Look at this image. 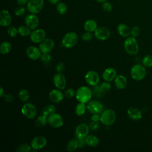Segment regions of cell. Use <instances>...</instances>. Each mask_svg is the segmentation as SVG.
Returning <instances> with one entry per match:
<instances>
[{
	"mask_svg": "<svg viewBox=\"0 0 152 152\" xmlns=\"http://www.w3.org/2000/svg\"><path fill=\"white\" fill-rule=\"evenodd\" d=\"M48 1L52 4H56L59 2V0H48Z\"/></svg>",
	"mask_w": 152,
	"mask_h": 152,
	"instance_id": "cell-53",
	"label": "cell"
},
{
	"mask_svg": "<svg viewBox=\"0 0 152 152\" xmlns=\"http://www.w3.org/2000/svg\"><path fill=\"white\" fill-rule=\"evenodd\" d=\"M87 109V105H86V103L79 102L75 106V113L77 115L79 116H83Z\"/></svg>",
	"mask_w": 152,
	"mask_h": 152,
	"instance_id": "cell-29",
	"label": "cell"
},
{
	"mask_svg": "<svg viewBox=\"0 0 152 152\" xmlns=\"http://www.w3.org/2000/svg\"><path fill=\"white\" fill-rule=\"evenodd\" d=\"M91 120L93 122H99L100 121V114L94 113L91 116Z\"/></svg>",
	"mask_w": 152,
	"mask_h": 152,
	"instance_id": "cell-48",
	"label": "cell"
},
{
	"mask_svg": "<svg viewBox=\"0 0 152 152\" xmlns=\"http://www.w3.org/2000/svg\"><path fill=\"white\" fill-rule=\"evenodd\" d=\"M127 114L129 118L133 121H139L142 116L141 111L135 107H129L127 110Z\"/></svg>",
	"mask_w": 152,
	"mask_h": 152,
	"instance_id": "cell-21",
	"label": "cell"
},
{
	"mask_svg": "<svg viewBox=\"0 0 152 152\" xmlns=\"http://www.w3.org/2000/svg\"><path fill=\"white\" fill-rule=\"evenodd\" d=\"M7 33L11 37H15L17 34L18 33V28H17L14 26H9L8 29H7Z\"/></svg>",
	"mask_w": 152,
	"mask_h": 152,
	"instance_id": "cell-38",
	"label": "cell"
},
{
	"mask_svg": "<svg viewBox=\"0 0 152 152\" xmlns=\"http://www.w3.org/2000/svg\"><path fill=\"white\" fill-rule=\"evenodd\" d=\"M48 124L53 128H59L64 124V120L62 117L56 112L52 113L48 117Z\"/></svg>",
	"mask_w": 152,
	"mask_h": 152,
	"instance_id": "cell-10",
	"label": "cell"
},
{
	"mask_svg": "<svg viewBox=\"0 0 152 152\" xmlns=\"http://www.w3.org/2000/svg\"><path fill=\"white\" fill-rule=\"evenodd\" d=\"M31 145L27 143H23L20 144L16 148L17 152H30L31 151Z\"/></svg>",
	"mask_w": 152,
	"mask_h": 152,
	"instance_id": "cell-35",
	"label": "cell"
},
{
	"mask_svg": "<svg viewBox=\"0 0 152 152\" xmlns=\"http://www.w3.org/2000/svg\"><path fill=\"white\" fill-rule=\"evenodd\" d=\"M2 97L7 102H11L13 100V96L10 94H5Z\"/></svg>",
	"mask_w": 152,
	"mask_h": 152,
	"instance_id": "cell-49",
	"label": "cell"
},
{
	"mask_svg": "<svg viewBox=\"0 0 152 152\" xmlns=\"http://www.w3.org/2000/svg\"><path fill=\"white\" fill-rule=\"evenodd\" d=\"M96 2H99V3H103L106 1V0H95Z\"/></svg>",
	"mask_w": 152,
	"mask_h": 152,
	"instance_id": "cell-54",
	"label": "cell"
},
{
	"mask_svg": "<svg viewBox=\"0 0 152 152\" xmlns=\"http://www.w3.org/2000/svg\"><path fill=\"white\" fill-rule=\"evenodd\" d=\"M131 28L126 24L121 23L117 27L118 34L123 37H128L131 35Z\"/></svg>",
	"mask_w": 152,
	"mask_h": 152,
	"instance_id": "cell-24",
	"label": "cell"
},
{
	"mask_svg": "<svg viewBox=\"0 0 152 152\" xmlns=\"http://www.w3.org/2000/svg\"><path fill=\"white\" fill-rule=\"evenodd\" d=\"M26 53L29 59L35 61L40 58L42 53L39 48L34 46H30L27 48Z\"/></svg>",
	"mask_w": 152,
	"mask_h": 152,
	"instance_id": "cell-18",
	"label": "cell"
},
{
	"mask_svg": "<svg viewBox=\"0 0 152 152\" xmlns=\"http://www.w3.org/2000/svg\"><path fill=\"white\" fill-rule=\"evenodd\" d=\"M12 21L11 15L7 10H2L0 11V25L2 27H8Z\"/></svg>",
	"mask_w": 152,
	"mask_h": 152,
	"instance_id": "cell-20",
	"label": "cell"
},
{
	"mask_svg": "<svg viewBox=\"0 0 152 152\" xmlns=\"http://www.w3.org/2000/svg\"><path fill=\"white\" fill-rule=\"evenodd\" d=\"M124 48L126 52L131 55H135L139 52V46L135 37L129 36L124 43Z\"/></svg>",
	"mask_w": 152,
	"mask_h": 152,
	"instance_id": "cell-2",
	"label": "cell"
},
{
	"mask_svg": "<svg viewBox=\"0 0 152 152\" xmlns=\"http://www.w3.org/2000/svg\"><path fill=\"white\" fill-rule=\"evenodd\" d=\"M116 74V71L113 68H106L102 74V77L104 81L111 82L115 78Z\"/></svg>",
	"mask_w": 152,
	"mask_h": 152,
	"instance_id": "cell-22",
	"label": "cell"
},
{
	"mask_svg": "<svg viewBox=\"0 0 152 152\" xmlns=\"http://www.w3.org/2000/svg\"><path fill=\"white\" fill-rule=\"evenodd\" d=\"M64 97V94L62 92V91L59 89H53L50 90L48 94V97L49 100L54 103H58L61 102Z\"/></svg>",
	"mask_w": 152,
	"mask_h": 152,
	"instance_id": "cell-19",
	"label": "cell"
},
{
	"mask_svg": "<svg viewBox=\"0 0 152 152\" xmlns=\"http://www.w3.org/2000/svg\"><path fill=\"white\" fill-rule=\"evenodd\" d=\"M29 1L30 0H17V2L19 5L23 6V5L27 4Z\"/></svg>",
	"mask_w": 152,
	"mask_h": 152,
	"instance_id": "cell-51",
	"label": "cell"
},
{
	"mask_svg": "<svg viewBox=\"0 0 152 152\" xmlns=\"http://www.w3.org/2000/svg\"><path fill=\"white\" fill-rule=\"evenodd\" d=\"M141 30L138 26H134L131 30V35L132 37H138L140 34Z\"/></svg>",
	"mask_w": 152,
	"mask_h": 152,
	"instance_id": "cell-43",
	"label": "cell"
},
{
	"mask_svg": "<svg viewBox=\"0 0 152 152\" xmlns=\"http://www.w3.org/2000/svg\"><path fill=\"white\" fill-rule=\"evenodd\" d=\"M48 117L47 116L42 114V115L39 116L35 121V125L37 128H42L45 126L47 123H48Z\"/></svg>",
	"mask_w": 152,
	"mask_h": 152,
	"instance_id": "cell-27",
	"label": "cell"
},
{
	"mask_svg": "<svg viewBox=\"0 0 152 152\" xmlns=\"http://www.w3.org/2000/svg\"><path fill=\"white\" fill-rule=\"evenodd\" d=\"M88 126H89L90 129H91L92 131H97L100 127V124H99V122L91 121L90 123Z\"/></svg>",
	"mask_w": 152,
	"mask_h": 152,
	"instance_id": "cell-46",
	"label": "cell"
},
{
	"mask_svg": "<svg viewBox=\"0 0 152 152\" xmlns=\"http://www.w3.org/2000/svg\"><path fill=\"white\" fill-rule=\"evenodd\" d=\"M55 69H56V71L58 72H62L64 71V69H65V65H64V64L63 62H59L56 65Z\"/></svg>",
	"mask_w": 152,
	"mask_h": 152,
	"instance_id": "cell-47",
	"label": "cell"
},
{
	"mask_svg": "<svg viewBox=\"0 0 152 152\" xmlns=\"http://www.w3.org/2000/svg\"><path fill=\"white\" fill-rule=\"evenodd\" d=\"M89 126L84 123L78 125L75 130V136L77 138H85L88 134Z\"/></svg>",
	"mask_w": 152,
	"mask_h": 152,
	"instance_id": "cell-16",
	"label": "cell"
},
{
	"mask_svg": "<svg viewBox=\"0 0 152 152\" xmlns=\"http://www.w3.org/2000/svg\"><path fill=\"white\" fill-rule=\"evenodd\" d=\"M116 116L115 111L111 109H107L100 114V122L106 126H110L114 124Z\"/></svg>",
	"mask_w": 152,
	"mask_h": 152,
	"instance_id": "cell-4",
	"label": "cell"
},
{
	"mask_svg": "<svg viewBox=\"0 0 152 152\" xmlns=\"http://www.w3.org/2000/svg\"><path fill=\"white\" fill-rule=\"evenodd\" d=\"M18 97L22 102H27L30 98V93L26 88L21 89L18 92Z\"/></svg>",
	"mask_w": 152,
	"mask_h": 152,
	"instance_id": "cell-31",
	"label": "cell"
},
{
	"mask_svg": "<svg viewBox=\"0 0 152 152\" xmlns=\"http://www.w3.org/2000/svg\"><path fill=\"white\" fill-rule=\"evenodd\" d=\"M81 39L84 42H88L90 41L93 39V34L91 32L86 31L81 36Z\"/></svg>",
	"mask_w": 152,
	"mask_h": 152,
	"instance_id": "cell-44",
	"label": "cell"
},
{
	"mask_svg": "<svg viewBox=\"0 0 152 152\" xmlns=\"http://www.w3.org/2000/svg\"><path fill=\"white\" fill-rule=\"evenodd\" d=\"M84 78L87 84L91 87L99 84L100 81V76L98 73L94 71H87Z\"/></svg>",
	"mask_w": 152,
	"mask_h": 152,
	"instance_id": "cell-11",
	"label": "cell"
},
{
	"mask_svg": "<svg viewBox=\"0 0 152 152\" xmlns=\"http://www.w3.org/2000/svg\"><path fill=\"white\" fill-rule=\"evenodd\" d=\"M56 9L59 14L64 15L67 11V5L63 2H59L56 4Z\"/></svg>",
	"mask_w": 152,
	"mask_h": 152,
	"instance_id": "cell-33",
	"label": "cell"
},
{
	"mask_svg": "<svg viewBox=\"0 0 152 152\" xmlns=\"http://www.w3.org/2000/svg\"><path fill=\"white\" fill-rule=\"evenodd\" d=\"M18 34L23 37L30 36L31 32V29L29 27H28L26 25L20 26L18 28Z\"/></svg>",
	"mask_w": 152,
	"mask_h": 152,
	"instance_id": "cell-32",
	"label": "cell"
},
{
	"mask_svg": "<svg viewBox=\"0 0 152 152\" xmlns=\"http://www.w3.org/2000/svg\"><path fill=\"white\" fill-rule=\"evenodd\" d=\"M43 5V0H30L27 4V9L31 14H36L42 11Z\"/></svg>",
	"mask_w": 152,
	"mask_h": 152,
	"instance_id": "cell-7",
	"label": "cell"
},
{
	"mask_svg": "<svg viewBox=\"0 0 152 152\" xmlns=\"http://www.w3.org/2000/svg\"><path fill=\"white\" fill-rule=\"evenodd\" d=\"M78 148V143L77 138L72 139L68 141L66 144V149L69 152L75 151Z\"/></svg>",
	"mask_w": 152,
	"mask_h": 152,
	"instance_id": "cell-30",
	"label": "cell"
},
{
	"mask_svg": "<svg viewBox=\"0 0 152 152\" xmlns=\"http://www.w3.org/2000/svg\"><path fill=\"white\" fill-rule=\"evenodd\" d=\"M75 93L74 89L72 88H69L66 89L64 92V96L67 98H72L74 96H75Z\"/></svg>",
	"mask_w": 152,
	"mask_h": 152,
	"instance_id": "cell-41",
	"label": "cell"
},
{
	"mask_svg": "<svg viewBox=\"0 0 152 152\" xmlns=\"http://www.w3.org/2000/svg\"><path fill=\"white\" fill-rule=\"evenodd\" d=\"M4 94H5V93H4V88H2V87H0V97H2Z\"/></svg>",
	"mask_w": 152,
	"mask_h": 152,
	"instance_id": "cell-52",
	"label": "cell"
},
{
	"mask_svg": "<svg viewBox=\"0 0 152 152\" xmlns=\"http://www.w3.org/2000/svg\"><path fill=\"white\" fill-rule=\"evenodd\" d=\"M92 90L87 86H81L76 91L75 97L76 99L81 103H87L89 102L93 96Z\"/></svg>",
	"mask_w": 152,
	"mask_h": 152,
	"instance_id": "cell-1",
	"label": "cell"
},
{
	"mask_svg": "<svg viewBox=\"0 0 152 152\" xmlns=\"http://www.w3.org/2000/svg\"><path fill=\"white\" fill-rule=\"evenodd\" d=\"M87 109L89 112L92 114H101L104 110V107L100 102L96 100H90L89 102L87 103Z\"/></svg>",
	"mask_w": 152,
	"mask_h": 152,
	"instance_id": "cell-8",
	"label": "cell"
},
{
	"mask_svg": "<svg viewBox=\"0 0 152 152\" xmlns=\"http://www.w3.org/2000/svg\"><path fill=\"white\" fill-rule=\"evenodd\" d=\"M55 46L54 41L50 38H45L42 42L39 43V48L42 53L50 52Z\"/></svg>",
	"mask_w": 152,
	"mask_h": 152,
	"instance_id": "cell-15",
	"label": "cell"
},
{
	"mask_svg": "<svg viewBox=\"0 0 152 152\" xmlns=\"http://www.w3.org/2000/svg\"><path fill=\"white\" fill-rule=\"evenodd\" d=\"M25 12H26V9L22 6L16 8L14 10V13L17 16H22L25 14Z\"/></svg>",
	"mask_w": 152,
	"mask_h": 152,
	"instance_id": "cell-45",
	"label": "cell"
},
{
	"mask_svg": "<svg viewBox=\"0 0 152 152\" xmlns=\"http://www.w3.org/2000/svg\"><path fill=\"white\" fill-rule=\"evenodd\" d=\"M11 48L12 46L10 42L7 41L3 42L0 46V52L2 55H6L11 51Z\"/></svg>",
	"mask_w": 152,
	"mask_h": 152,
	"instance_id": "cell-28",
	"label": "cell"
},
{
	"mask_svg": "<svg viewBox=\"0 0 152 152\" xmlns=\"http://www.w3.org/2000/svg\"><path fill=\"white\" fill-rule=\"evenodd\" d=\"M102 9L106 12H109L112 10V5L109 2H104L102 4Z\"/></svg>",
	"mask_w": 152,
	"mask_h": 152,
	"instance_id": "cell-42",
	"label": "cell"
},
{
	"mask_svg": "<svg viewBox=\"0 0 152 152\" xmlns=\"http://www.w3.org/2000/svg\"><path fill=\"white\" fill-rule=\"evenodd\" d=\"M47 144V140L43 136H37L33 138L31 141V147L34 151L43 149Z\"/></svg>",
	"mask_w": 152,
	"mask_h": 152,
	"instance_id": "cell-12",
	"label": "cell"
},
{
	"mask_svg": "<svg viewBox=\"0 0 152 152\" xmlns=\"http://www.w3.org/2000/svg\"><path fill=\"white\" fill-rule=\"evenodd\" d=\"M84 28L86 31L92 33L94 32L97 28V24L95 20L90 19L85 22Z\"/></svg>",
	"mask_w": 152,
	"mask_h": 152,
	"instance_id": "cell-26",
	"label": "cell"
},
{
	"mask_svg": "<svg viewBox=\"0 0 152 152\" xmlns=\"http://www.w3.org/2000/svg\"><path fill=\"white\" fill-rule=\"evenodd\" d=\"M46 31L44 29L36 28L31 32L30 38L32 42L38 43L42 42L46 38Z\"/></svg>",
	"mask_w": 152,
	"mask_h": 152,
	"instance_id": "cell-9",
	"label": "cell"
},
{
	"mask_svg": "<svg viewBox=\"0 0 152 152\" xmlns=\"http://www.w3.org/2000/svg\"><path fill=\"white\" fill-rule=\"evenodd\" d=\"M130 74L132 79L136 81H141L146 75L147 71L145 66L141 64H135L131 67Z\"/></svg>",
	"mask_w": 152,
	"mask_h": 152,
	"instance_id": "cell-3",
	"label": "cell"
},
{
	"mask_svg": "<svg viewBox=\"0 0 152 152\" xmlns=\"http://www.w3.org/2000/svg\"><path fill=\"white\" fill-rule=\"evenodd\" d=\"M22 114L27 119H32L37 115V109L35 106L31 103H25L21 109Z\"/></svg>",
	"mask_w": 152,
	"mask_h": 152,
	"instance_id": "cell-6",
	"label": "cell"
},
{
	"mask_svg": "<svg viewBox=\"0 0 152 152\" xmlns=\"http://www.w3.org/2000/svg\"><path fill=\"white\" fill-rule=\"evenodd\" d=\"M53 82L55 87L61 90H64L66 87V78L62 72L55 74L53 77Z\"/></svg>",
	"mask_w": 152,
	"mask_h": 152,
	"instance_id": "cell-14",
	"label": "cell"
},
{
	"mask_svg": "<svg viewBox=\"0 0 152 152\" xmlns=\"http://www.w3.org/2000/svg\"><path fill=\"white\" fill-rule=\"evenodd\" d=\"M86 144L90 147H96L100 143V140L99 138L94 135H88L85 138Z\"/></svg>",
	"mask_w": 152,
	"mask_h": 152,
	"instance_id": "cell-25",
	"label": "cell"
},
{
	"mask_svg": "<svg viewBox=\"0 0 152 152\" xmlns=\"http://www.w3.org/2000/svg\"><path fill=\"white\" fill-rule=\"evenodd\" d=\"M94 34L95 37L101 41H104L107 40L110 36V31L109 29L104 26L99 27L94 31Z\"/></svg>",
	"mask_w": 152,
	"mask_h": 152,
	"instance_id": "cell-13",
	"label": "cell"
},
{
	"mask_svg": "<svg viewBox=\"0 0 152 152\" xmlns=\"http://www.w3.org/2000/svg\"><path fill=\"white\" fill-rule=\"evenodd\" d=\"M100 87L103 93H106L110 91L111 88V85L110 84V82L105 81L100 84Z\"/></svg>",
	"mask_w": 152,
	"mask_h": 152,
	"instance_id": "cell-40",
	"label": "cell"
},
{
	"mask_svg": "<svg viewBox=\"0 0 152 152\" xmlns=\"http://www.w3.org/2000/svg\"><path fill=\"white\" fill-rule=\"evenodd\" d=\"M114 84L118 89H124L127 86V79L124 75H117L114 79Z\"/></svg>",
	"mask_w": 152,
	"mask_h": 152,
	"instance_id": "cell-23",
	"label": "cell"
},
{
	"mask_svg": "<svg viewBox=\"0 0 152 152\" xmlns=\"http://www.w3.org/2000/svg\"><path fill=\"white\" fill-rule=\"evenodd\" d=\"M40 59L42 63H43L44 64H48L52 60V57L49 53H42Z\"/></svg>",
	"mask_w": 152,
	"mask_h": 152,
	"instance_id": "cell-37",
	"label": "cell"
},
{
	"mask_svg": "<svg viewBox=\"0 0 152 152\" xmlns=\"http://www.w3.org/2000/svg\"><path fill=\"white\" fill-rule=\"evenodd\" d=\"M92 91H93V94L95 96L98 97H101V96L103 95V94L104 93L102 91V89H101L100 85H99V84H97V85L94 86Z\"/></svg>",
	"mask_w": 152,
	"mask_h": 152,
	"instance_id": "cell-39",
	"label": "cell"
},
{
	"mask_svg": "<svg viewBox=\"0 0 152 152\" xmlns=\"http://www.w3.org/2000/svg\"><path fill=\"white\" fill-rule=\"evenodd\" d=\"M25 24L31 30H33L37 28L39 24V19L36 14L30 13L26 17Z\"/></svg>",
	"mask_w": 152,
	"mask_h": 152,
	"instance_id": "cell-17",
	"label": "cell"
},
{
	"mask_svg": "<svg viewBox=\"0 0 152 152\" xmlns=\"http://www.w3.org/2000/svg\"><path fill=\"white\" fill-rule=\"evenodd\" d=\"M142 65L145 67H151L152 66V55H147L143 57L142 60Z\"/></svg>",
	"mask_w": 152,
	"mask_h": 152,
	"instance_id": "cell-36",
	"label": "cell"
},
{
	"mask_svg": "<svg viewBox=\"0 0 152 152\" xmlns=\"http://www.w3.org/2000/svg\"><path fill=\"white\" fill-rule=\"evenodd\" d=\"M77 140L78 143V148H82L86 144L85 138H77Z\"/></svg>",
	"mask_w": 152,
	"mask_h": 152,
	"instance_id": "cell-50",
	"label": "cell"
},
{
	"mask_svg": "<svg viewBox=\"0 0 152 152\" xmlns=\"http://www.w3.org/2000/svg\"><path fill=\"white\" fill-rule=\"evenodd\" d=\"M78 35L74 31H70L67 33L63 37L61 44L63 47L66 49L73 48L78 42Z\"/></svg>",
	"mask_w": 152,
	"mask_h": 152,
	"instance_id": "cell-5",
	"label": "cell"
},
{
	"mask_svg": "<svg viewBox=\"0 0 152 152\" xmlns=\"http://www.w3.org/2000/svg\"><path fill=\"white\" fill-rule=\"evenodd\" d=\"M56 112V107L53 104H49L45 106L42 111V114L48 116L52 113H53Z\"/></svg>",
	"mask_w": 152,
	"mask_h": 152,
	"instance_id": "cell-34",
	"label": "cell"
}]
</instances>
